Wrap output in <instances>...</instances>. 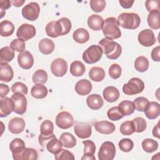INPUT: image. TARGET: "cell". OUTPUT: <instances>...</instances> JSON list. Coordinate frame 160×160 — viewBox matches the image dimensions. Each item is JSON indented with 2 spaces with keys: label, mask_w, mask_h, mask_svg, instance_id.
Here are the masks:
<instances>
[{
  "label": "cell",
  "mask_w": 160,
  "mask_h": 160,
  "mask_svg": "<svg viewBox=\"0 0 160 160\" xmlns=\"http://www.w3.org/2000/svg\"><path fill=\"white\" fill-rule=\"evenodd\" d=\"M99 45L107 58L110 59H118L122 52L121 46L112 39L102 38L99 42Z\"/></svg>",
  "instance_id": "cell-1"
},
{
  "label": "cell",
  "mask_w": 160,
  "mask_h": 160,
  "mask_svg": "<svg viewBox=\"0 0 160 160\" xmlns=\"http://www.w3.org/2000/svg\"><path fill=\"white\" fill-rule=\"evenodd\" d=\"M118 20L114 17H109L104 21L102 31L106 38L109 39H118L121 37V32L119 28Z\"/></svg>",
  "instance_id": "cell-2"
},
{
  "label": "cell",
  "mask_w": 160,
  "mask_h": 160,
  "mask_svg": "<svg viewBox=\"0 0 160 160\" xmlns=\"http://www.w3.org/2000/svg\"><path fill=\"white\" fill-rule=\"evenodd\" d=\"M119 25L125 29H137L141 22V18L138 14L134 12H122L118 18Z\"/></svg>",
  "instance_id": "cell-3"
},
{
  "label": "cell",
  "mask_w": 160,
  "mask_h": 160,
  "mask_svg": "<svg viewBox=\"0 0 160 160\" xmlns=\"http://www.w3.org/2000/svg\"><path fill=\"white\" fill-rule=\"evenodd\" d=\"M39 144L42 147L46 148L48 152L56 154L62 149V144L60 139H58L54 134L50 136H44L39 134L38 137Z\"/></svg>",
  "instance_id": "cell-4"
},
{
  "label": "cell",
  "mask_w": 160,
  "mask_h": 160,
  "mask_svg": "<svg viewBox=\"0 0 160 160\" xmlns=\"http://www.w3.org/2000/svg\"><path fill=\"white\" fill-rule=\"evenodd\" d=\"M144 89V82L138 78H132L122 86V91L126 95H135L141 93Z\"/></svg>",
  "instance_id": "cell-5"
},
{
  "label": "cell",
  "mask_w": 160,
  "mask_h": 160,
  "mask_svg": "<svg viewBox=\"0 0 160 160\" xmlns=\"http://www.w3.org/2000/svg\"><path fill=\"white\" fill-rule=\"evenodd\" d=\"M102 50L98 45H91L82 54V59L87 64H94L102 58Z\"/></svg>",
  "instance_id": "cell-6"
},
{
  "label": "cell",
  "mask_w": 160,
  "mask_h": 160,
  "mask_svg": "<svg viewBox=\"0 0 160 160\" xmlns=\"http://www.w3.org/2000/svg\"><path fill=\"white\" fill-rule=\"evenodd\" d=\"M116 154V148L111 141L104 142L99 150L98 158L99 160H112Z\"/></svg>",
  "instance_id": "cell-7"
},
{
  "label": "cell",
  "mask_w": 160,
  "mask_h": 160,
  "mask_svg": "<svg viewBox=\"0 0 160 160\" xmlns=\"http://www.w3.org/2000/svg\"><path fill=\"white\" fill-rule=\"evenodd\" d=\"M40 12L39 5L36 2H31L26 4L21 11V14L25 19L33 21L36 20Z\"/></svg>",
  "instance_id": "cell-8"
},
{
  "label": "cell",
  "mask_w": 160,
  "mask_h": 160,
  "mask_svg": "<svg viewBox=\"0 0 160 160\" xmlns=\"http://www.w3.org/2000/svg\"><path fill=\"white\" fill-rule=\"evenodd\" d=\"M14 102V112L18 114H23L27 108V99L25 96L21 93H14L11 98Z\"/></svg>",
  "instance_id": "cell-9"
},
{
  "label": "cell",
  "mask_w": 160,
  "mask_h": 160,
  "mask_svg": "<svg viewBox=\"0 0 160 160\" xmlns=\"http://www.w3.org/2000/svg\"><path fill=\"white\" fill-rule=\"evenodd\" d=\"M74 123V118L71 114L67 111H62L58 114L56 118V124L62 129L71 128Z\"/></svg>",
  "instance_id": "cell-10"
},
{
  "label": "cell",
  "mask_w": 160,
  "mask_h": 160,
  "mask_svg": "<svg viewBox=\"0 0 160 160\" xmlns=\"http://www.w3.org/2000/svg\"><path fill=\"white\" fill-rule=\"evenodd\" d=\"M36 35V29L34 26L29 24H22L18 29L16 36L18 39L24 41L32 38Z\"/></svg>",
  "instance_id": "cell-11"
},
{
  "label": "cell",
  "mask_w": 160,
  "mask_h": 160,
  "mask_svg": "<svg viewBox=\"0 0 160 160\" xmlns=\"http://www.w3.org/2000/svg\"><path fill=\"white\" fill-rule=\"evenodd\" d=\"M52 73L57 77H62L66 74L68 71V63L62 58H57L51 64Z\"/></svg>",
  "instance_id": "cell-12"
},
{
  "label": "cell",
  "mask_w": 160,
  "mask_h": 160,
  "mask_svg": "<svg viewBox=\"0 0 160 160\" xmlns=\"http://www.w3.org/2000/svg\"><path fill=\"white\" fill-rule=\"evenodd\" d=\"M138 39L139 42L145 47L151 46L156 41L154 34L150 29H146L141 31L138 36Z\"/></svg>",
  "instance_id": "cell-13"
},
{
  "label": "cell",
  "mask_w": 160,
  "mask_h": 160,
  "mask_svg": "<svg viewBox=\"0 0 160 160\" xmlns=\"http://www.w3.org/2000/svg\"><path fill=\"white\" fill-rule=\"evenodd\" d=\"M74 131L75 134L81 139L88 138L92 133L91 126L84 122L77 123L74 127Z\"/></svg>",
  "instance_id": "cell-14"
},
{
  "label": "cell",
  "mask_w": 160,
  "mask_h": 160,
  "mask_svg": "<svg viewBox=\"0 0 160 160\" xmlns=\"http://www.w3.org/2000/svg\"><path fill=\"white\" fill-rule=\"evenodd\" d=\"M18 62L21 68L24 69H29L33 66L34 58L30 52L24 51L18 54Z\"/></svg>",
  "instance_id": "cell-15"
},
{
  "label": "cell",
  "mask_w": 160,
  "mask_h": 160,
  "mask_svg": "<svg viewBox=\"0 0 160 160\" xmlns=\"http://www.w3.org/2000/svg\"><path fill=\"white\" fill-rule=\"evenodd\" d=\"M46 32L48 36L53 38L63 36L62 28L59 20L49 22L46 26Z\"/></svg>",
  "instance_id": "cell-16"
},
{
  "label": "cell",
  "mask_w": 160,
  "mask_h": 160,
  "mask_svg": "<svg viewBox=\"0 0 160 160\" xmlns=\"http://www.w3.org/2000/svg\"><path fill=\"white\" fill-rule=\"evenodd\" d=\"M14 102L11 98L8 97L1 98L0 100V116L7 117L14 111Z\"/></svg>",
  "instance_id": "cell-17"
},
{
  "label": "cell",
  "mask_w": 160,
  "mask_h": 160,
  "mask_svg": "<svg viewBox=\"0 0 160 160\" xmlns=\"http://www.w3.org/2000/svg\"><path fill=\"white\" fill-rule=\"evenodd\" d=\"M26 126L24 120L22 118L15 117L12 118L8 124V129L9 131L15 134L22 132Z\"/></svg>",
  "instance_id": "cell-18"
},
{
  "label": "cell",
  "mask_w": 160,
  "mask_h": 160,
  "mask_svg": "<svg viewBox=\"0 0 160 160\" xmlns=\"http://www.w3.org/2000/svg\"><path fill=\"white\" fill-rule=\"evenodd\" d=\"M94 126L96 131L104 134H110L116 129L115 125L112 122L108 121H98Z\"/></svg>",
  "instance_id": "cell-19"
},
{
  "label": "cell",
  "mask_w": 160,
  "mask_h": 160,
  "mask_svg": "<svg viewBox=\"0 0 160 160\" xmlns=\"http://www.w3.org/2000/svg\"><path fill=\"white\" fill-rule=\"evenodd\" d=\"M0 80L8 82L12 80L14 76V71L12 67L7 62H1Z\"/></svg>",
  "instance_id": "cell-20"
},
{
  "label": "cell",
  "mask_w": 160,
  "mask_h": 160,
  "mask_svg": "<svg viewBox=\"0 0 160 160\" xmlns=\"http://www.w3.org/2000/svg\"><path fill=\"white\" fill-rule=\"evenodd\" d=\"M92 90V84L88 79H81L75 85L76 92L81 95L85 96L89 94Z\"/></svg>",
  "instance_id": "cell-21"
},
{
  "label": "cell",
  "mask_w": 160,
  "mask_h": 160,
  "mask_svg": "<svg viewBox=\"0 0 160 160\" xmlns=\"http://www.w3.org/2000/svg\"><path fill=\"white\" fill-rule=\"evenodd\" d=\"M25 148V143L23 140L20 138L14 139L9 144V149L12 152L13 159L16 160L18 156Z\"/></svg>",
  "instance_id": "cell-22"
},
{
  "label": "cell",
  "mask_w": 160,
  "mask_h": 160,
  "mask_svg": "<svg viewBox=\"0 0 160 160\" xmlns=\"http://www.w3.org/2000/svg\"><path fill=\"white\" fill-rule=\"evenodd\" d=\"M82 144H84V155L81 159L95 160L96 158L94 154L96 151V146L94 142L91 140H85L82 141Z\"/></svg>",
  "instance_id": "cell-23"
},
{
  "label": "cell",
  "mask_w": 160,
  "mask_h": 160,
  "mask_svg": "<svg viewBox=\"0 0 160 160\" xmlns=\"http://www.w3.org/2000/svg\"><path fill=\"white\" fill-rule=\"evenodd\" d=\"M145 115L149 119H154L160 114V106L157 102H149L144 111Z\"/></svg>",
  "instance_id": "cell-24"
},
{
  "label": "cell",
  "mask_w": 160,
  "mask_h": 160,
  "mask_svg": "<svg viewBox=\"0 0 160 160\" xmlns=\"http://www.w3.org/2000/svg\"><path fill=\"white\" fill-rule=\"evenodd\" d=\"M103 99L102 97L97 94H92L88 96L86 103L88 106L92 110H98L103 106Z\"/></svg>",
  "instance_id": "cell-25"
},
{
  "label": "cell",
  "mask_w": 160,
  "mask_h": 160,
  "mask_svg": "<svg viewBox=\"0 0 160 160\" xmlns=\"http://www.w3.org/2000/svg\"><path fill=\"white\" fill-rule=\"evenodd\" d=\"M102 95L104 99L109 102H113L116 101L119 98V90L114 86H108L106 87L103 92Z\"/></svg>",
  "instance_id": "cell-26"
},
{
  "label": "cell",
  "mask_w": 160,
  "mask_h": 160,
  "mask_svg": "<svg viewBox=\"0 0 160 160\" xmlns=\"http://www.w3.org/2000/svg\"><path fill=\"white\" fill-rule=\"evenodd\" d=\"M104 20L101 16L98 14H92L88 19L89 28L94 31H100L103 26Z\"/></svg>",
  "instance_id": "cell-27"
},
{
  "label": "cell",
  "mask_w": 160,
  "mask_h": 160,
  "mask_svg": "<svg viewBox=\"0 0 160 160\" xmlns=\"http://www.w3.org/2000/svg\"><path fill=\"white\" fill-rule=\"evenodd\" d=\"M38 47L41 52L48 55L54 51L55 45L51 39L49 38H44L39 41Z\"/></svg>",
  "instance_id": "cell-28"
},
{
  "label": "cell",
  "mask_w": 160,
  "mask_h": 160,
  "mask_svg": "<svg viewBox=\"0 0 160 160\" xmlns=\"http://www.w3.org/2000/svg\"><path fill=\"white\" fill-rule=\"evenodd\" d=\"M72 37L76 42L84 44L89 39V34L86 29L79 28L73 32Z\"/></svg>",
  "instance_id": "cell-29"
},
{
  "label": "cell",
  "mask_w": 160,
  "mask_h": 160,
  "mask_svg": "<svg viewBox=\"0 0 160 160\" xmlns=\"http://www.w3.org/2000/svg\"><path fill=\"white\" fill-rule=\"evenodd\" d=\"M147 21L149 26L153 29L160 28V12L159 11L150 12L148 16Z\"/></svg>",
  "instance_id": "cell-30"
},
{
  "label": "cell",
  "mask_w": 160,
  "mask_h": 160,
  "mask_svg": "<svg viewBox=\"0 0 160 160\" xmlns=\"http://www.w3.org/2000/svg\"><path fill=\"white\" fill-rule=\"evenodd\" d=\"M14 31V26L12 22L4 20L0 23V34L2 37H8L12 34Z\"/></svg>",
  "instance_id": "cell-31"
},
{
  "label": "cell",
  "mask_w": 160,
  "mask_h": 160,
  "mask_svg": "<svg viewBox=\"0 0 160 160\" xmlns=\"http://www.w3.org/2000/svg\"><path fill=\"white\" fill-rule=\"evenodd\" d=\"M47 88L42 84H36L31 89V96L36 99L44 98L48 94Z\"/></svg>",
  "instance_id": "cell-32"
},
{
  "label": "cell",
  "mask_w": 160,
  "mask_h": 160,
  "mask_svg": "<svg viewBox=\"0 0 160 160\" xmlns=\"http://www.w3.org/2000/svg\"><path fill=\"white\" fill-rule=\"evenodd\" d=\"M86 68L84 64L80 61H73L70 66L71 74L76 77H79L85 72Z\"/></svg>",
  "instance_id": "cell-33"
},
{
  "label": "cell",
  "mask_w": 160,
  "mask_h": 160,
  "mask_svg": "<svg viewBox=\"0 0 160 160\" xmlns=\"http://www.w3.org/2000/svg\"><path fill=\"white\" fill-rule=\"evenodd\" d=\"M105 71L101 67H93L89 71L90 79L95 82H100L105 78Z\"/></svg>",
  "instance_id": "cell-34"
},
{
  "label": "cell",
  "mask_w": 160,
  "mask_h": 160,
  "mask_svg": "<svg viewBox=\"0 0 160 160\" xmlns=\"http://www.w3.org/2000/svg\"><path fill=\"white\" fill-rule=\"evenodd\" d=\"M14 58V50L10 46H5L0 50L1 62H8Z\"/></svg>",
  "instance_id": "cell-35"
},
{
  "label": "cell",
  "mask_w": 160,
  "mask_h": 160,
  "mask_svg": "<svg viewBox=\"0 0 160 160\" xmlns=\"http://www.w3.org/2000/svg\"><path fill=\"white\" fill-rule=\"evenodd\" d=\"M37 159L38 152L35 149L29 148H25L18 156L16 160H36Z\"/></svg>",
  "instance_id": "cell-36"
},
{
  "label": "cell",
  "mask_w": 160,
  "mask_h": 160,
  "mask_svg": "<svg viewBox=\"0 0 160 160\" xmlns=\"http://www.w3.org/2000/svg\"><path fill=\"white\" fill-rule=\"evenodd\" d=\"M60 140L62 146L67 148H72L76 145L75 137L69 132H63L60 136Z\"/></svg>",
  "instance_id": "cell-37"
},
{
  "label": "cell",
  "mask_w": 160,
  "mask_h": 160,
  "mask_svg": "<svg viewBox=\"0 0 160 160\" xmlns=\"http://www.w3.org/2000/svg\"><path fill=\"white\" fill-rule=\"evenodd\" d=\"M118 108L124 116L131 115L134 112L135 110L133 102L129 100H124L121 101L119 104Z\"/></svg>",
  "instance_id": "cell-38"
},
{
  "label": "cell",
  "mask_w": 160,
  "mask_h": 160,
  "mask_svg": "<svg viewBox=\"0 0 160 160\" xmlns=\"http://www.w3.org/2000/svg\"><path fill=\"white\" fill-rule=\"evenodd\" d=\"M149 64L148 59L143 56L138 57L134 61L135 69L141 72L146 71L149 68Z\"/></svg>",
  "instance_id": "cell-39"
},
{
  "label": "cell",
  "mask_w": 160,
  "mask_h": 160,
  "mask_svg": "<svg viewBox=\"0 0 160 160\" xmlns=\"http://www.w3.org/2000/svg\"><path fill=\"white\" fill-rule=\"evenodd\" d=\"M48 78V74L43 69H38L32 75V81L35 84H44Z\"/></svg>",
  "instance_id": "cell-40"
},
{
  "label": "cell",
  "mask_w": 160,
  "mask_h": 160,
  "mask_svg": "<svg viewBox=\"0 0 160 160\" xmlns=\"http://www.w3.org/2000/svg\"><path fill=\"white\" fill-rule=\"evenodd\" d=\"M54 131V125L51 121L45 120L44 121L40 126V134L44 136H50L53 134Z\"/></svg>",
  "instance_id": "cell-41"
},
{
  "label": "cell",
  "mask_w": 160,
  "mask_h": 160,
  "mask_svg": "<svg viewBox=\"0 0 160 160\" xmlns=\"http://www.w3.org/2000/svg\"><path fill=\"white\" fill-rule=\"evenodd\" d=\"M142 148L147 152H152L157 150L158 143L152 139H145L142 142Z\"/></svg>",
  "instance_id": "cell-42"
},
{
  "label": "cell",
  "mask_w": 160,
  "mask_h": 160,
  "mask_svg": "<svg viewBox=\"0 0 160 160\" xmlns=\"http://www.w3.org/2000/svg\"><path fill=\"white\" fill-rule=\"evenodd\" d=\"M132 122L134 128V132H142L146 129V121L141 117L135 118Z\"/></svg>",
  "instance_id": "cell-43"
},
{
  "label": "cell",
  "mask_w": 160,
  "mask_h": 160,
  "mask_svg": "<svg viewBox=\"0 0 160 160\" xmlns=\"http://www.w3.org/2000/svg\"><path fill=\"white\" fill-rule=\"evenodd\" d=\"M120 132L122 135L129 136L134 132V128L132 121H127L122 122L119 128Z\"/></svg>",
  "instance_id": "cell-44"
},
{
  "label": "cell",
  "mask_w": 160,
  "mask_h": 160,
  "mask_svg": "<svg viewBox=\"0 0 160 160\" xmlns=\"http://www.w3.org/2000/svg\"><path fill=\"white\" fill-rule=\"evenodd\" d=\"M149 101L144 97H138L135 99L133 101V104L135 109L138 111H144L147 106L148 105Z\"/></svg>",
  "instance_id": "cell-45"
},
{
  "label": "cell",
  "mask_w": 160,
  "mask_h": 160,
  "mask_svg": "<svg viewBox=\"0 0 160 160\" xmlns=\"http://www.w3.org/2000/svg\"><path fill=\"white\" fill-rule=\"evenodd\" d=\"M107 115L108 118L112 121H118L123 118L124 115L119 110L118 106H115L110 108L108 112Z\"/></svg>",
  "instance_id": "cell-46"
},
{
  "label": "cell",
  "mask_w": 160,
  "mask_h": 160,
  "mask_svg": "<svg viewBox=\"0 0 160 160\" xmlns=\"http://www.w3.org/2000/svg\"><path fill=\"white\" fill-rule=\"evenodd\" d=\"M119 148L123 152H129L134 147L133 141L129 138H124L119 142Z\"/></svg>",
  "instance_id": "cell-47"
},
{
  "label": "cell",
  "mask_w": 160,
  "mask_h": 160,
  "mask_svg": "<svg viewBox=\"0 0 160 160\" xmlns=\"http://www.w3.org/2000/svg\"><path fill=\"white\" fill-rule=\"evenodd\" d=\"M106 1L104 0H91L90 1V6L91 9L95 12H100L104 10L106 7Z\"/></svg>",
  "instance_id": "cell-48"
},
{
  "label": "cell",
  "mask_w": 160,
  "mask_h": 160,
  "mask_svg": "<svg viewBox=\"0 0 160 160\" xmlns=\"http://www.w3.org/2000/svg\"><path fill=\"white\" fill-rule=\"evenodd\" d=\"M11 89L13 93L19 92L24 95L27 94L28 92V88L26 86V85H25L24 83L21 82H16L14 83L12 85Z\"/></svg>",
  "instance_id": "cell-49"
},
{
  "label": "cell",
  "mask_w": 160,
  "mask_h": 160,
  "mask_svg": "<svg viewBox=\"0 0 160 160\" xmlns=\"http://www.w3.org/2000/svg\"><path fill=\"white\" fill-rule=\"evenodd\" d=\"M10 47L19 52H22L25 50L26 44L24 41L20 39H15L10 43Z\"/></svg>",
  "instance_id": "cell-50"
},
{
  "label": "cell",
  "mask_w": 160,
  "mask_h": 160,
  "mask_svg": "<svg viewBox=\"0 0 160 160\" xmlns=\"http://www.w3.org/2000/svg\"><path fill=\"white\" fill-rule=\"evenodd\" d=\"M122 69L121 66L118 64H112L109 68V75L112 79H118L121 75Z\"/></svg>",
  "instance_id": "cell-51"
},
{
  "label": "cell",
  "mask_w": 160,
  "mask_h": 160,
  "mask_svg": "<svg viewBox=\"0 0 160 160\" xmlns=\"http://www.w3.org/2000/svg\"><path fill=\"white\" fill-rule=\"evenodd\" d=\"M54 158L56 160L61 159H74V156L73 154L64 149H61L58 153L54 154Z\"/></svg>",
  "instance_id": "cell-52"
},
{
  "label": "cell",
  "mask_w": 160,
  "mask_h": 160,
  "mask_svg": "<svg viewBox=\"0 0 160 160\" xmlns=\"http://www.w3.org/2000/svg\"><path fill=\"white\" fill-rule=\"evenodd\" d=\"M58 20L60 22V23L62 26V28L63 36L68 34L69 32V31H71V27H72L71 21L68 18H66V17L61 18Z\"/></svg>",
  "instance_id": "cell-53"
},
{
  "label": "cell",
  "mask_w": 160,
  "mask_h": 160,
  "mask_svg": "<svg viewBox=\"0 0 160 160\" xmlns=\"http://www.w3.org/2000/svg\"><path fill=\"white\" fill-rule=\"evenodd\" d=\"M159 0H148L145 2V6L149 12L154 11H159Z\"/></svg>",
  "instance_id": "cell-54"
},
{
  "label": "cell",
  "mask_w": 160,
  "mask_h": 160,
  "mask_svg": "<svg viewBox=\"0 0 160 160\" xmlns=\"http://www.w3.org/2000/svg\"><path fill=\"white\" fill-rule=\"evenodd\" d=\"M11 1L9 0H0V9L1 18L3 17L4 14L6 12L5 11L11 7Z\"/></svg>",
  "instance_id": "cell-55"
},
{
  "label": "cell",
  "mask_w": 160,
  "mask_h": 160,
  "mask_svg": "<svg viewBox=\"0 0 160 160\" xmlns=\"http://www.w3.org/2000/svg\"><path fill=\"white\" fill-rule=\"evenodd\" d=\"M160 46H158L152 49L151 51V58L153 61L159 62L160 61Z\"/></svg>",
  "instance_id": "cell-56"
},
{
  "label": "cell",
  "mask_w": 160,
  "mask_h": 160,
  "mask_svg": "<svg viewBox=\"0 0 160 160\" xmlns=\"http://www.w3.org/2000/svg\"><path fill=\"white\" fill-rule=\"evenodd\" d=\"M9 91V88L8 85L4 84H0V97H5Z\"/></svg>",
  "instance_id": "cell-57"
},
{
  "label": "cell",
  "mask_w": 160,
  "mask_h": 160,
  "mask_svg": "<svg viewBox=\"0 0 160 160\" xmlns=\"http://www.w3.org/2000/svg\"><path fill=\"white\" fill-rule=\"evenodd\" d=\"M121 6L125 9H129L132 7L134 1H130V0H119V1Z\"/></svg>",
  "instance_id": "cell-58"
},
{
  "label": "cell",
  "mask_w": 160,
  "mask_h": 160,
  "mask_svg": "<svg viewBox=\"0 0 160 160\" xmlns=\"http://www.w3.org/2000/svg\"><path fill=\"white\" fill-rule=\"evenodd\" d=\"M159 122H158V124L154 127L153 129H152V134L154 136V137H156L157 138H159Z\"/></svg>",
  "instance_id": "cell-59"
},
{
  "label": "cell",
  "mask_w": 160,
  "mask_h": 160,
  "mask_svg": "<svg viewBox=\"0 0 160 160\" xmlns=\"http://www.w3.org/2000/svg\"><path fill=\"white\" fill-rule=\"evenodd\" d=\"M25 1L24 0H22V1H21V0H14V1H11V2L12 4V5L15 7H21L24 3Z\"/></svg>",
  "instance_id": "cell-60"
}]
</instances>
